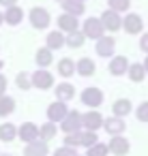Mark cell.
I'll use <instances>...</instances> for the list:
<instances>
[{"instance_id":"6da1fadb","label":"cell","mask_w":148,"mask_h":156,"mask_svg":"<svg viewBox=\"0 0 148 156\" xmlns=\"http://www.w3.org/2000/svg\"><path fill=\"white\" fill-rule=\"evenodd\" d=\"M28 22L35 30H47L52 24V15L45 7H32L28 11Z\"/></svg>"},{"instance_id":"7a4b0ae2","label":"cell","mask_w":148,"mask_h":156,"mask_svg":"<svg viewBox=\"0 0 148 156\" xmlns=\"http://www.w3.org/2000/svg\"><path fill=\"white\" fill-rule=\"evenodd\" d=\"M80 30L84 32L86 41H88V39H90V41H99L103 34H107L99 17H86V20L80 24Z\"/></svg>"},{"instance_id":"3957f363","label":"cell","mask_w":148,"mask_h":156,"mask_svg":"<svg viewBox=\"0 0 148 156\" xmlns=\"http://www.w3.org/2000/svg\"><path fill=\"white\" fill-rule=\"evenodd\" d=\"M80 101H82L86 107H90V109H99V107L103 105V101H105V94H103L101 88L88 86V88H84V90L80 92Z\"/></svg>"},{"instance_id":"277c9868","label":"cell","mask_w":148,"mask_h":156,"mask_svg":"<svg viewBox=\"0 0 148 156\" xmlns=\"http://www.w3.org/2000/svg\"><path fill=\"white\" fill-rule=\"evenodd\" d=\"M122 32L131 34V37H137L144 32V20L139 13H124L122 15V26H120Z\"/></svg>"},{"instance_id":"5b68a950","label":"cell","mask_w":148,"mask_h":156,"mask_svg":"<svg viewBox=\"0 0 148 156\" xmlns=\"http://www.w3.org/2000/svg\"><path fill=\"white\" fill-rule=\"evenodd\" d=\"M30 81H32V88H37V90H52L54 73H50L47 69H37L35 73H30Z\"/></svg>"},{"instance_id":"8992f818","label":"cell","mask_w":148,"mask_h":156,"mask_svg":"<svg viewBox=\"0 0 148 156\" xmlns=\"http://www.w3.org/2000/svg\"><path fill=\"white\" fill-rule=\"evenodd\" d=\"M94 51L99 58H112L116 56V39L112 34H103L99 41H94Z\"/></svg>"},{"instance_id":"52a82bcc","label":"cell","mask_w":148,"mask_h":156,"mask_svg":"<svg viewBox=\"0 0 148 156\" xmlns=\"http://www.w3.org/2000/svg\"><path fill=\"white\" fill-rule=\"evenodd\" d=\"M103 120H105V118L101 115L99 109H88L86 113H82V128L97 133L99 128H103Z\"/></svg>"},{"instance_id":"ba28073f","label":"cell","mask_w":148,"mask_h":156,"mask_svg":"<svg viewBox=\"0 0 148 156\" xmlns=\"http://www.w3.org/2000/svg\"><path fill=\"white\" fill-rule=\"evenodd\" d=\"M60 130H62L65 135L80 133V130H82V113L75 111V109H69V113H67L65 120L60 122Z\"/></svg>"},{"instance_id":"9c48e42d","label":"cell","mask_w":148,"mask_h":156,"mask_svg":"<svg viewBox=\"0 0 148 156\" xmlns=\"http://www.w3.org/2000/svg\"><path fill=\"white\" fill-rule=\"evenodd\" d=\"M99 20H101V24H103V28H105L107 34L118 32L120 26H122V15H120V13H114V11H109V9L103 11V13L99 15Z\"/></svg>"},{"instance_id":"30bf717a","label":"cell","mask_w":148,"mask_h":156,"mask_svg":"<svg viewBox=\"0 0 148 156\" xmlns=\"http://www.w3.org/2000/svg\"><path fill=\"white\" fill-rule=\"evenodd\" d=\"M47 122H54V124H60L62 120H65V115L69 113V107H67V103H62V101H54V103H50L47 105Z\"/></svg>"},{"instance_id":"8fae6325","label":"cell","mask_w":148,"mask_h":156,"mask_svg":"<svg viewBox=\"0 0 148 156\" xmlns=\"http://www.w3.org/2000/svg\"><path fill=\"white\" fill-rule=\"evenodd\" d=\"M56 30H60L62 34H69V32H73V30H80V17L69 15V13L58 15V20H56Z\"/></svg>"},{"instance_id":"7c38bea8","label":"cell","mask_w":148,"mask_h":156,"mask_svg":"<svg viewBox=\"0 0 148 156\" xmlns=\"http://www.w3.org/2000/svg\"><path fill=\"white\" fill-rule=\"evenodd\" d=\"M107 150H109L114 156H127L129 150H131V143H129V139H127L124 135H116V137L109 139Z\"/></svg>"},{"instance_id":"4fadbf2b","label":"cell","mask_w":148,"mask_h":156,"mask_svg":"<svg viewBox=\"0 0 148 156\" xmlns=\"http://www.w3.org/2000/svg\"><path fill=\"white\" fill-rule=\"evenodd\" d=\"M127 69H129V60H127V56H112V58H109V64H107L109 75H114V77H122V75H127Z\"/></svg>"},{"instance_id":"5bb4252c","label":"cell","mask_w":148,"mask_h":156,"mask_svg":"<svg viewBox=\"0 0 148 156\" xmlns=\"http://www.w3.org/2000/svg\"><path fill=\"white\" fill-rule=\"evenodd\" d=\"M103 128H105V133H107L109 137H116V135H122V133L127 130V124H124L122 118L109 115V118L103 120Z\"/></svg>"},{"instance_id":"9a60e30c","label":"cell","mask_w":148,"mask_h":156,"mask_svg":"<svg viewBox=\"0 0 148 156\" xmlns=\"http://www.w3.org/2000/svg\"><path fill=\"white\" fill-rule=\"evenodd\" d=\"M2 15H5V24H7V26H20V24L24 22V9H22L20 5L7 7V9L2 11Z\"/></svg>"},{"instance_id":"2e32d148","label":"cell","mask_w":148,"mask_h":156,"mask_svg":"<svg viewBox=\"0 0 148 156\" xmlns=\"http://www.w3.org/2000/svg\"><path fill=\"white\" fill-rule=\"evenodd\" d=\"M75 73H77L80 77H92V75L97 73V64H94V60L88 58V56L75 60Z\"/></svg>"},{"instance_id":"e0dca14e","label":"cell","mask_w":148,"mask_h":156,"mask_svg":"<svg viewBox=\"0 0 148 156\" xmlns=\"http://www.w3.org/2000/svg\"><path fill=\"white\" fill-rule=\"evenodd\" d=\"M17 137H20L22 141H26V143H32V141L39 139V126H37L35 122H24V124L17 128Z\"/></svg>"},{"instance_id":"ac0fdd59","label":"cell","mask_w":148,"mask_h":156,"mask_svg":"<svg viewBox=\"0 0 148 156\" xmlns=\"http://www.w3.org/2000/svg\"><path fill=\"white\" fill-rule=\"evenodd\" d=\"M54 94H56V101L69 103L71 98H75V86L69 81H60L58 86H54Z\"/></svg>"},{"instance_id":"d6986e66","label":"cell","mask_w":148,"mask_h":156,"mask_svg":"<svg viewBox=\"0 0 148 156\" xmlns=\"http://www.w3.org/2000/svg\"><path fill=\"white\" fill-rule=\"evenodd\" d=\"M60 7H62V13H69L75 17H82L86 13V2H80V0H62Z\"/></svg>"},{"instance_id":"ffe728a7","label":"cell","mask_w":148,"mask_h":156,"mask_svg":"<svg viewBox=\"0 0 148 156\" xmlns=\"http://www.w3.org/2000/svg\"><path fill=\"white\" fill-rule=\"evenodd\" d=\"M45 47L52 49V51L62 49V47H65V34H62L60 30H50V32L45 34Z\"/></svg>"},{"instance_id":"44dd1931","label":"cell","mask_w":148,"mask_h":156,"mask_svg":"<svg viewBox=\"0 0 148 156\" xmlns=\"http://www.w3.org/2000/svg\"><path fill=\"white\" fill-rule=\"evenodd\" d=\"M35 62L39 69H50L54 64V51L47 49V47H39L37 54H35Z\"/></svg>"},{"instance_id":"7402d4cb","label":"cell","mask_w":148,"mask_h":156,"mask_svg":"<svg viewBox=\"0 0 148 156\" xmlns=\"http://www.w3.org/2000/svg\"><path fill=\"white\" fill-rule=\"evenodd\" d=\"M133 111V103L129 101V98H118V101H114V105H112V115H116V118H127L129 113Z\"/></svg>"},{"instance_id":"603a6c76","label":"cell","mask_w":148,"mask_h":156,"mask_svg":"<svg viewBox=\"0 0 148 156\" xmlns=\"http://www.w3.org/2000/svg\"><path fill=\"white\" fill-rule=\"evenodd\" d=\"M47 152H50V147L41 139H37L32 143H26V147H24V156H47Z\"/></svg>"},{"instance_id":"cb8c5ba5","label":"cell","mask_w":148,"mask_h":156,"mask_svg":"<svg viewBox=\"0 0 148 156\" xmlns=\"http://www.w3.org/2000/svg\"><path fill=\"white\" fill-rule=\"evenodd\" d=\"M86 43V37L82 30H73L69 34H65V47H71V49H82Z\"/></svg>"},{"instance_id":"d4e9b609","label":"cell","mask_w":148,"mask_h":156,"mask_svg":"<svg viewBox=\"0 0 148 156\" xmlns=\"http://www.w3.org/2000/svg\"><path fill=\"white\" fill-rule=\"evenodd\" d=\"M56 71H58V75L65 77V79L73 77V75H75V60H71V58H60L58 64H56Z\"/></svg>"},{"instance_id":"484cf974","label":"cell","mask_w":148,"mask_h":156,"mask_svg":"<svg viewBox=\"0 0 148 156\" xmlns=\"http://www.w3.org/2000/svg\"><path fill=\"white\" fill-rule=\"evenodd\" d=\"M127 77L133 81V83H139L146 79V71H144V64L142 62H129V69H127Z\"/></svg>"},{"instance_id":"4316f807","label":"cell","mask_w":148,"mask_h":156,"mask_svg":"<svg viewBox=\"0 0 148 156\" xmlns=\"http://www.w3.org/2000/svg\"><path fill=\"white\" fill-rule=\"evenodd\" d=\"M17 139V126L11 124V122H5V124H0V141H5V143H11Z\"/></svg>"},{"instance_id":"83f0119b","label":"cell","mask_w":148,"mask_h":156,"mask_svg":"<svg viewBox=\"0 0 148 156\" xmlns=\"http://www.w3.org/2000/svg\"><path fill=\"white\" fill-rule=\"evenodd\" d=\"M13 111H15V98L9 94H2L0 96V118H7Z\"/></svg>"},{"instance_id":"f1b7e54d","label":"cell","mask_w":148,"mask_h":156,"mask_svg":"<svg viewBox=\"0 0 148 156\" xmlns=\"http://www.w3.org/2000/svg\"><path fill=\"white\" fill-rule=\"evenodd\" d=\"M56 133H58V126L54 124V122H45V124H41L39 126V139L41 141H50V139H54L56 137Z\"/></svg>"},{"instance_id":"f546056e","label":"cell","mask_w":148,"mask_h":156,"mask_svg":"<svg viewBox=\"0 0 148 156\" xmlns=\"http://www.w3.org/2000/svg\"><path fill=\"white\" fill-rule=\"evenodd\" d=\"M107 9L114 13H129L131 9V0H107Z\"/></svg>"},{"instance_id":"4dcf8cb0","label":"cell","mask_w":148,"mask_h":156,"mask_svg":"<svg viewBox=\"0 0 148 156\" xmlns=\"http://www.w3.org/2000/svg\"><path fill=\"white\" fill-rule=\"evenodd\" d=\"M77 135H80V145H82V147H90V145H94V143L99 141L97 133H92V130H84V128H82Z\"/></svg>"},{"instance_id":"1f68e13d","label":"cell","mask_w":148,"mask_h":156,"mask_svg":"<svg viewBox=\"0 0 148 156\" xmlns=\"http://www.w3.org/2000/svg\"><path fill=\"white\" fill-rule=\"evenodd\" d=\"M107 154H109V150H107V143H101V141H97L94 145L86 147V154H84V156H107Z\"/></svg>"},{"instance_id":"d6a6232c","label":"cell","mask_w":148,"mask_h":156,"mask_svg":"<svg viewBox=\"0 0 148 156\" xmlns=\"http://www.w3.org/2000/svg\"><path fill=\"white\" fill-rule=\"evenodd\" d=\"M15 86L20 88V90H30L32 88V81H30V73H26V71H22V73H17V77H15Z\"/></svg>"},{"instance_id":"836d02e7","label":"cell","mask_w":148,"mask_h":156,"mask_svg":"<svg viewBox=\"0 0 148 156\" xmlns=\"http://www.w3.org/2000/svg\"><path fill=\"white\" fill-rule=\"evenodd\" d=\"M135 118L139 120V122H148V101H142L137 107H135Z\"/></svg>"},{"instance_id":"e575fe53","label":"cell","mask_w":148,"mask_h":156,"mask_svg":"<svg viewBox=\"0 0 148 156\" xmlns=\"http://www.w3.org/2000/svg\"><path fill=\"white\" fill-rule=\"evenodd\" d=\"M65 145H67V147H80V135H77V133L65 135Z\"/></svg>"},{"instance_id":"d590c367","label":"cell","mask_w":148,"mask_h":156,"mask_svg":"<svg viewBox=\"0 0 148 156\" xmlns=\"http://www.w3.org/2000/svg\"><path fill=\"white\" fill-rule=\"evenodd\" d=\"M54 156H77V152H75V147H67V145H62V147H58V150L54 152Z\"/></svg>"},{"instance_id":"8d00e7d4","label":"cell","mask_w":148,"mask_h":156,"mask_svg":"<svg viewBox=\"0 0 148 156\" xmlns=\"http://www.w3.org/2000/svg\"><path fill=\"white\" fill-rule=\"evenodd\" d=\"M137 45H139V49H142L144 54H148V32H142V34H139V43H137Z\"/></svg>"},{"instance_id":"74e56055","label":"cell","mask_w":148,"mask_h":156,"mask_svg":"<svg viewBox=\"0 0 148 156\" xmlns=\"http://www.w3.org/2000/svg\"><path fill=\"white\" fill-rule=\"evenodd\" d=\"M7 88H9V79H7V75L0 73V96L7 94Z\"/></svg>"},{"instance_id":"f35d334b","label":"cell","mask_w":148,"mask_h":156,"mask_svg":"<svg viewBox=\"0 0 148 156\" xmlns=\"http://www.w3.org/2000/svg\"><path fill=\"white\" fill-rule=\"evenodd\" d=\"M13 5H17V0H0V7H13Z\"/></svg>"},{"instance_id":"ab89813d","label":"cell","mask_w":148,"mask_h":156,"mask_svg":"<svg viewBox=\"0 0 148 156\" xmlns=\"http://www.w3.org/2000/svg\"><path fill=\"white\" fill-rule=\"evenodd\" d=\"M142 64H144V71H146V75H148V54H146V58H144Z\"/></svg>"},{"instance_id":"60d3db41","label":"cell","mask_w":148,"mask_h":156,"mask_svg":"<svg viewBox=\"0 0 148 156\" xmlns=\"http://www.w3.org/2000/svg\"><path fill=\"white\" fill-rule=\"evenodd\" d=\"M5 24V15H2V11H0V26Z\"/></svg>"},{"instance_id":"b9f144b4","label":"cell","mask_w":148,"mask_h":156,"mask_svg":"<svg viewBox=\"0 0 148 156\" xmlns=\"http://www.w3.org/2000/svg\"><path fill=\"white\" fill-rule=\"evenodd\" d=\"M5 69V60H0V71H2Z\"/></svg>"},{"instance_id":"7bdbcfd3","label":"cell","mask_w":148,"mask_h":156,"mask_svg":"<svg viewBox=\"0 0 148 156\" xmlns=\"http://www.w3.org/2000/svg\"><path fill=\"white\" fill-rule=\"evenodd\" d=\"M0 156H11V154H0Z\"/></svg>"},{"instance_id":"ee69618b","label":"cell","mask_w":148,"mask_h":156,"mask_svg":"<svg viewBox=\"0 0 148 156\" xmlns=\"http://www.w3.org/2000/svg\"><path fill=\"white\" fill-rule=\"evenodd\" d=\"M80 2H88V0H80Z\"/></svg>"},{"instance_id":"f6af8a7d","label":"cell","mask_w":148,"mask_h":156,"mask_svg":"<svg viewBox=\"0 0 148 156\" xmlns=\"http://www.w3.org/2000/svg\"><path fill=\"white\" fill-rule=\"evenodd\" d=\"M54 2H62V0H54Z\"/></svg>"},{"instance_id":"bcb514c9","label":"cell","mask_w":148,"mask_h":156,"mask_svg":"<svg viewBox=\"0 0 148 156\" xmlns=\"http://www.w3.org/2000/svg\"><path fill=\"white\" fill-rule=\"evenodd\" d=\"M77 156H80V154H77Z\"/></svg>"}]
</instances>
